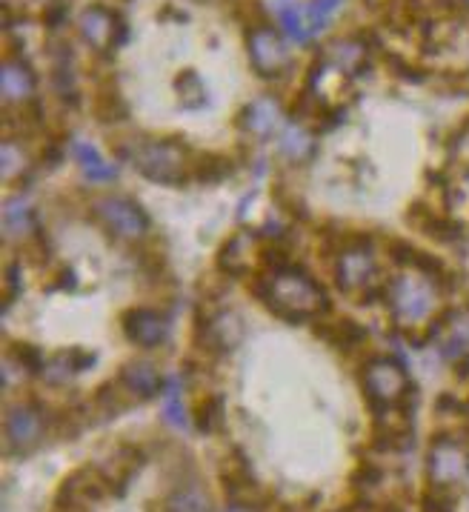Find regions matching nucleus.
<instances>
[{
	"mask_svg": "<svg viewBox=\"0 0 469 512\" xmlns=\"http://www.w3.org/2000/svg\"><path fill=\"white\" fill-rule=\"evenodd\" d=\"M123 390L135 398H152V395H161L164 392L166 378H161V372L152 367L149 361H132L126 364L121 372Z\"/></svg>",
	"mask_w": 469,
	"mask_h": 512,
	"instance_id": "nucleus-13",
	"label": "nucleus"
},
{
	"mask_svg": "<svg viewBox=\"0 0 469 512\" xmlns=\"http://www.w3.org/2000/svg\"><path fill=\"white\" fill-rule=\"evenodd\" d=\"M278 23H281L286 38H292V41L306 43L312 38L306 9H301V6H281V9H278Z\"/></svg>",
	"mask_w": 469,
	"mask_h": 512,
	"instance_id": "nucleus-21",
	"label": "nucleus"
},
{
	"mask_svg": "<svg viewBox=\"0 0 469 512\" xmlns=\"http://www.w3.org/2000/svg\"><path fill=\"white\" fill-rule=\"evenodd\" d=\"M258 298L284 321H312L327 309V292L304 269L278 267L258 281Z\"/></svg>",
	"mask_w": 469,
	"mask_h": 512,
	"instance_id": "nucleus-2",
	"label": "nucleus"
},
{
	"mask_svg": "<svg viewBox=\"0 0 469 512\" xmlns=\"http://www.w3.org/2000/svg\"><path fill=\"white\" fill-rule=\"evenodd\" d=\"M123 155L132 161L138 175L155 184L178 186L186 181L189 152L175 141H138L129 149H123Z\"/></svg>",
	"mask_w": 469,
	"mask_h": 512,
	"instance_id": "nucleus-3",
	"label": "nucleus"
},
{
	"mask_svg": "<svg viewBox=\"0 0 469 512\" xmlns=\"http://www.w3.org/2000/svg\"><path fill=\"white\" fill-rule=\"evenodd\" d=\"M123 332L132 344L143 349H155L164 344L166 321L155 309H132L123 315Z\"/></svg>",
	"mask_w": 469,
	"mask_h": 512,
	"instance_id": "nucleus-11",
	"label": "nucleus"
},
{
	"mask_svg": "<svg viewBox=\"0 0 469 512\" xmlns=\"http://www.w3.org/2000/svg\"><path fill=\"white\" fill-rule=\"evenodd\" d=\"M392 321L401 329H424L441 309V284L424 261H412L387 284Z\"/></svg>",
	"mask_w": 469,
	"mask_h": 512,
	"instance_id": "nucleus-1",
	"label": "nucleus"
},
{
	"mask_svg": "<svg viewBox=\"0 0 469 512\" xmlns=\"http://www.w3.org/2000/svg\"><path fill=\"white\" fill-rule=\"evenodd\" d=\"M161 398H164V418L172 424V427H178V430H184L186 427V407H184V395H181V378H166L164 392H161Z\"/></svg>",
	"mask_w": 469,
	"mask_h": 512,
	"instance_id": "nucleus-20",
	"label": "nucleus"
},
{
	"mask_svg": "<svg viewBox=\"0 0 469 512\" xmlns=\"http://www.w3.org/2000/svg\"><path fill=\"white\" fill-rule=\"evenodd\" d=\"M429 484L435 490H458L469 484V447L461 438L441 435L432 441L427 455Z\"/></svg>",
	"mask_w": 469,
	"mask_h": 512,
	"instance_id": "nucleus-5",
	"label": "nucleus"
},
{
	"mask_svg": "<svg viewBox=\"0 0 469 512\" xmlns=\"http://www.w3.org/2000/svg\"><path fill=\"white\" fill-rule=\"evenodd\" d=\"M238 324V318L235 315H218L215 321H212V327H209V335H212V344L221 349H232L238 344V335H241V329H232Z\"/></svg>",
	"mask_w": 469,
	"mask_h": 512,
	"instance_id": "nucleus-25",
	"label": "nucleus"
},
{
	"mask_svg": "<svg viewBox=\"0 0 469 512\" xmlns=\"http://www.w3.org/2000/svg\"><path fill=\"white\" fill-rule=\"evenodd\" d=\"M92 215L118 241H141L149 232V215L141 204L123 195H101L92 201Z\"/></svg>",
	"mask_w": 469,
	"mask_h": 512,
	"instance_id": "nucleus-6",
	"label": "nucleus"
},
{
	"mask_svg": "<svg viewBox=\"0 0 469 512\" xmlns=\"http://www.w3.org/2000/svg\"><path fill=\"white\" fill-rule=\"evenodd\" d=\"M78 29H81L83 41L89 43L95 52H112L123 38L121 18L112 9H106V6H89V9H83Z\"/></svg>",
	"mask_w": 469,
	"mask_h": 512,
	"instance_id": "nucleus-10",
	"label": "nucleus"
},
{
	"mask_svg": "<svg viewBox=\"0 0 469 512\" xmlns=\"http://www.w3.org/2000/svg\"><path fill=\"white\" fill-rule=\"evenodd\" d=\"M83 175H86L92 184H109V181H115V178H118V166L109 164V161H98L95 166L83 169Z\"/></svg>",
	"mask_w": 469,
	"mask_h": 512,
	"instance_id": "nucleus-27",
	"label": "nucleus"
},
{
	"mask_svg": "<svg viewBox=\"0 0 469 512\" xmlns=\"http://www.w3.org/2000/svg\"><path fill=\"white\" fill-rule=\"evenodd\" d=\"M364 392L375 412L407 410L412 404V381L395 358H372L364 369Z\"/></svg>",
	"mask_w": 469,
	"mask_h": 512,
	"instance_id": "nucleus-4",
	"label": "nucleus"
},
{
	"mask_svg": "<svg viewBox=\"0 0 469 512\" xmlns=\"http://www.w3.org/2000/svg\"><path fill=\"white\" fill-rule=\"evenodd\" d=\"M278 146H281V152L289 161H309L315 155V138L298 123H286L284 129H281Z\"/></svg>",
	"mask_w": 469,
	"mask_h": 512,
	"instance_id": "nucleus-18",
	"label": "nucleus"
},
{
	"mask_svg": "<svg viewBox=\"0 0 469 512\" xmlns=\"http://www.w3.org/2000/svg\"><path fill=\"white\" fill-rule=\"evenodd\" d=\"M335 61H338V66L344 72H358L367 63V46L358 41L335 43Z\"/></svg>",
	"mask_w": 469,
	"mask_h": 512,
	"instance_id": "nucleus-23",
	"label": "nucleus"
},
{
	"mask_svg": "<svg viewBox=\"0 0 469 512\" xmlns=\"http://www.w3.org/2000/svg\"><path fill=\"white\" fill-rule=\"evenodd\" d=\"M32 221H35V212L26 198H9L3 206V229L9 238H23L32 232Z\"/></svg>",
	"mask_w": 469,
	"mask_h": 512,
	"instance_id": "nucleus-19",
	"label": "nucleus"
},
{
	"mask_svg": "<svg viewBox=\"0 0 469 512\" xmlns=\"http://www.w3.org/2000/svg\"><path fill=\"white\" fill-rule=\"evenodd\" d=\"M161 512H212V498L201 484H181L166 495Z\"/></svg>",
	"mask_w": 469,
	"mask_h": 512,
	"instance_id": "nucleus-17",
	"label": "nucleus"
},
{
	"mask_svg": "<svg viewBox=\"0 0 469 512\" xmlns=\"http://www.w3.org/2000/svg\"><path fill=\"white\" fill-rule=\"evenodd\" d=\"M218 424H221V398H209L198 412V427L204 432H212Z\"/></svg>",
	"mask_w": 469,
	"mask_h": 512,
	"instance_id": "nucleus-26",
	"label": "nucleus"
},
{
	"mask_svg": "<svg viewBox=\"0 0 469 512\" xmlns=\"http://www.w3.org/2000/svg\"><path fill=\"white\" fill-rule=\"evenodd\" d=\"M38 89V78L29 63L21 58H9L0 69V92L6 103H26Z\"/></svg>",
	"mask_w": 469,
	"mask_h": 512,
	"instance_id": "nucleus-12",
	"label": "nucleus"
},
{
	"mask_svg": "<svg viewBox=\"0 0 469 512\" xmlns=\"http://www.w3.org/2000/svg\"><path fill=\"white\" fill-rule=\"evenodd\" d=\"M246 46H249V61H252V69L261 75V78H281L289 66V49H286V41L281 32H275L272 26H258L249 32L246 38Z\"/></svg>",
	"mask_w": 469,
	"mask_h": 512,
	"instance_id": "nucleus-9",
	"label": "nucleus"
},
{
	"mask_svg": "<svg viewBox=\"0 0 469 512\" xmlns=\"http://www.w3.org/2000/svg\"><path fill=\"white\" fill-rule=\"evenodd\" d=\"M26 172V152L15 141H6L0 149V175L3 181H15Z\"/></svg>",
	"mask_w": 469,
	"mask_h": 512,
	"instance_id": "nucleus-22",
	"label": "nucleus"
},
{
	"mask_svg": "<svg viewBox=\"0 0 469 512\" xmlns=\"http://www.w3.org/2000/svg\"><path fill=\"white\" fill-rule=\"evenodd\" d=\"M95 364V355L92 352H83V349H66V352H58L46 361L43 367V378L49 384H66L69 378L81 375L83 369H89Z\"/></svg>",
	"mask_w": 469,
	"mask_h": 512,
	"instance_id": "nucleus-15",
	"label": "nucleus"
},
{
	"mask_svg": "<svg viewBox=\"0 0 469 512\" xmlns=\"http://www.w3.org/2000/svg\"><path fill=\"white\" fill-rule=\"evenodd\" d=\"M424 512H449V510L444 507V504H435L432 498H427V501H424Z\"/></svg>",
	"mask_w": 469,
	"mask_h": 512,
	"instance_id": "nucleus-30",
	"label": "nucleus"
},
{
	"mask_svg": "<svg viewBox=\"0 0 469 512\" xmlns=\"http://www.w3.org/2000/svg\"><path fill=\"white\" fill-rule=\"evenodd\" d=\"M341 3H344V0H312V3L306 6V18H309L312 35H318V32L332 21V15L341 9Z\"/></svg>",
	"mask_w": 469,
	"mask_h": 512,
	"instance_id": "nucleus-24",
	"label": "nucleus"
},
{
	"mask_svg": "<svg viewBox=\"0 0 469 512\" xmlns=\"http://www.w3.org/2000/svg\"><path fill=\"white\" fill-rule=\"evenodd\" d=\"M458 198H461V204H464V209L469 212V169H467V175H464V184H461V189H458Z\"/></svg>",
	"mask_w": 469,
	"mask_h": 512,
	"instance_id": "nucleus-28",
	"label": "nucleus"
},
{
	"mask_svg": "<svg viewBox=\"0 0 469 512\" xmlns=\"http://www.w3.org/2000/svg\"><path fill=\"white\" fill-rule=\"evenodd\" d=\"M335 278H338V287L347 295H355V298H364L378 287L381 267H378L372 244H367V241L349 244L335 261Z\"/></svg>",
	"mask_w": 469,
	"mask_h": 512,
	"instance_id": "nucleus-7",
	"label": "nucleus"
},
{
	"mask_svg": "<svg viewBox=\"0 0 469 512\" xmlns=\"http://www.w3.org/2000/svg\"><path fill=\"white\" fill-rule=\"evenodd\" d=\"M241 126L255 138H266L281 126V106L275 98H258L241 112Z\"/></svg>",
	"mask_w": 469,
	"mask_h": 512,
	"instance_id": "nucleus-14",
	"label": "nucleus"
},
{
	"mask_svg": "<svg viewBox=\"0 0 469 512\" xmlns=\"http://www.w3.org/2000/svg\"><path fill=\"white\" fill-rule=\"evenodd\" d=\"M444 327V341H441V355L449 361H464L469 355V309H461L449 315Z\"/></svg>",
	"mask_w": 469,
	"mask_h": 512,
	"instance_id": "nucleus-16",
	"label": "nucleus"
},
{
	"mask_svg": "<svg viewBox=\"0 0 469 512\" xmlns=\"http://www.w3.org/2000/svg\"><path fill=\"white\" fill-rule=\"evenodd\" d=\"M46 412L32 404V401H21L12 404L6 410V421H3V438H6V450L12 455H26L32 452L46 435Z\"/></svg>",
	"mask_w": 469,
	"mask_h": 512,
	"instance_id": "nucleus-8",
	"label": "nucleus"
},
{
	"mask_svg": "<svg viewBox=\"0 0 469 512\" xmlns=\"http://www.w3.org/2000/svg\"><path fill=\"white\" fill-rule=\"evenodd\" d=\"M226 512H255V507H252V504H244V501H232Z\"/></svg>",
	"mask_w": 469,
	"mask_h": 512,
	"instance_id": "nucleus-29",
	"label": "nucleus"
}]
</instances>
